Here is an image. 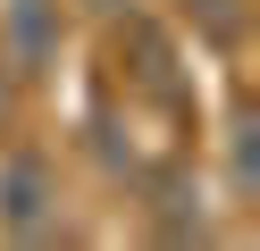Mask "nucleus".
<instances>
[{"mask_svg": "<svg viewBox=\"0 0 260 251\" xmlns=\"http://www.w3.org/2000/svg\"><path fill=\"white\" fill-rule=\"evenodd\" d=\"M59 226H68L59 167L42 151H9L0 159V234L9 243H59Z\"/></svg>", "mask_w": 260, "mask_h": 251, "instance_id": "f257e3e1", "label": "nucleus"}, {"mask_svg": "<svg viewBox=\"0 0 260 251\" xmlns=\"http://www.w3.org/2000/svg\"><path fill=\"white\" fill-rule=\"evenodd\" d=\"M9 42H17L25 67H42L59 50V9H51V0H9Z\"/></svg>", "mask_w": 260, "mask_h": 251, "instance_id": "f03ea898", "label": "nucleus"}, {"mask_svg": "<svg viewBox=\"0 0 260 251\" xmlns=\"http://www.w3.org/2000/svg\"><path fill=\"white\" fill-rule=\"evenodd\" d=\"M168 9L210 42H243V0H168Z\"/></svg>", "mask_w": 260, "mask_h": 251, "instance_id": "7ed1b4c3", "label": "nucleus"}, {"mask_svg": "<svg viewBox=\"0 0 260 251\" xmlns=\"http://www.w3.org/2000/svg\"><path fill=\"white\" fill-rule=\"evenodd\" d=\"M84 9H101V17H109V9H126V0H84Z\"/></svg>", "mask_w": 260, "mask_h": 251, "instance_id": "20e7f679", "label": "nucleus"}]
</instances>
